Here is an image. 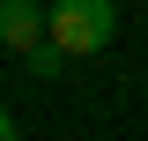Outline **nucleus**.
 Masks as SVG:
<instances>
[{"mask_svg": "<svg viewBox=\"0 0 148 141\" xmlns=\"http://www.w3.org/2000/svg\"><path fill=\"white\" fill-rule=\"evenodd\" d=\"M22 74H30V82H52V74H67V52H59L52 37H37V45H22Z\"/></svg>", "mask_w": 148, "mask_h": 141, "instance_id": "7ed1b4c3", "label": "nucleus"}, {"mask_svg": "<svg viewBox=\"0 0 148 141\" xmlns=\"http://www.w3.org/2000/svg\"><path fill=\"white\" fill-rule=\"evenodd\" d=\"M45 37L67 59H89L119 37V0H45Z\"/></svg>", "mask_w": 148, "mask_h": 141, "instance_id": "f257e3e1", "label": "nucleus"}, {"mask_svg": "<svg viewBox=\"0 0 148 141\" xmlns=\"http://www.w3.org/2000/svg\"><path fill=\"white\" fill-rule=\"evenodd\" d=\"M37 37H45V0H0V45L22 52Z\"/></svg>", "mask_w": 148, "mask_h": 141, "instance_id": "f03ea898", "label": "nucleus"}, {"mask_svg": "<svg viewBox=\"0 0 148 141\" xmlns=\"http://www.w3.org/2000/svg\"><path fill=\"white\" fill-rule=\"evenodd\" d=\"M0 141H15V111H8V104H0Z\"/></svg>", "mask_w": 148, "mask_h": 141, "instance_id": "20e7f679", "label": "nucleus"}]
</instances>
